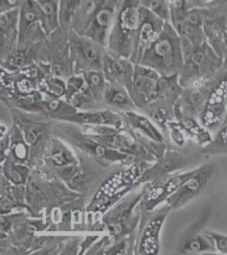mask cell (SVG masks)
Wrapping results in <instances>:
<instances>
[{"mask_svg": "<svg viewBox=\"0 0 227 255\" xmlns=\"http://www.w3.org/2000/svg\"><path fill=\"white\" fill-rule=\"evenodd\" d=\"M184 64L178 74L183 89L196 87L215 78L223 69L224 59L208 42L193 47L189 41L181 38Z\"/></svg>", "mask_w": 227, "mask_h": 255, "instance_id": "1", "label": "cell"}, {"mask_svg": "<svg viewBox=\"0 0 227 255\" xmlns=\"http://www.w3.org/2000/svg\"><path fill=\"white\" fill-rule=\"evenodd\" d=\"M151 67L161 76L178 75L184 64L181 39L170 22L141 55L139 63Z\"/></svg>", "mask_w": 227, "mask_h": 255, "instance_id": "2", "label": "cell"}, {"mask_svg": "<svg viewBox=\"0 0 227 255\" xmlns=\"http://www.w3.org/2000/svg\"><path fill=\"white\" fill-rule=\"evenodd\" d=\"M141 6L140 0H123L106 45L107 52L111 55L132 59L141 18Z\"/></svg>", "mask_w": 227, "mask_h": 255, "instance_id": "3", "label": "cell"}, {"mask_svg": "<svg viewBox=\"0 0 227 255\" xmlns=\"http://www.w3.org/2000/svg\"><path fill=\"white\" fill-rule=\"evenodd\" d=\"M68 49L74 74L91 70L103 71L107 49L89 37L69 30Z\"/></svg>", "mask_w": 227, "mask_h": 255, "instance_id": "4", "label": "cell"}, {"mask_svg": "<svg viewBox=\"0 0 227 255\" xmlns=\"http://www.w3.org/2000/svg\"><path fill=\"white\" fill-rule=\"evenodd\" d=\"M199 118L211 133H217L227 123V70L222 69L212 79L209 96Z\"/></svg>", "mask_w": 227, "mask_h": 255, "instance_id": "5", "label": "cell"}, {"mask_svg": "<svg viewBox=\"0 0 227 255\" xmlns=\"http://www.w3.org/2000/svg\"><path fill=\"white\" fill-rule=\"evenodd\" d=\"M17 49H29L48 39L45 17L35 0H26L18 9Z\"/></svg>", "mask_w": 227, "mask_h": 255, "instance_id": "6", "label": "cell"}, {"mask_svg": "<svg viewBox=\"0 0 227 255\" xmlns=\"http://www.w3.org/2000/svg\"><path fill=\"white\" fill-rule=\"evenodd\" d=\"M212 216V208L207 207L197 217L179 238L178 255H192L217 254L214 238L204 230Z\"/></svg>", "mask_w": 227, "mask_h": 255, "instance_id": "7", "label": "cell"}, {"mask_svg": "<svg viewBox=\"0 0 227 255\" xmlns=\"http://www.w3.org/2000/svg\"><path fill=\"white\" fill-rule=\"evenodd\" d=\"M216 165L206 163L197 168L190 177L167 200L172 209H179L198 198L207 190L215 179Z\"/></svg>", "mask_w": 227, "mask_h": 255, "instance_id": "8", "label": "cell"}, {"mask_svg": "<svg viewBox=\"0 0 227 255\" xmlns=\"http://www.w3.org/2000/svg\"><path fill=\"white\" fill-rule=\"evenodd\" d=\"M123 0H100L85 29L80 33L106 47L111 28Z\"/></svg>", "mask_w": 227, "mask_h": 255, "instance_id": "9", "label": "cell"}, {"mask_svg": "<svg viewBox=\"0 0 227 255\" xmlns=\"http://www.w3.org/2000/svg\"><path fill=\"white\" fill-rule=\"evenodd\" d=\"M67 137L70 142L82 151L89 154L90 156L105 159L111 162H122V163H132L134 160V155H129L126 153L117 151L116 149L105 146L98 141L93 139L88 134H80L75 130H68Z\"/></svg>", "mask_w": 227, "mask_h": 255, "instance_id": "10", "label": "cell"}, {"mask_svg": "<svg viewBox=\"0 0 227 255\" xmlns=\"http://www.w3.org/2000/svg\"><path fill=\"white\" fill-rule=\"evenodd\" d=\"M166 23L165 20L155 16L151 11H149L147 8L141 6V18L136 36L134 53L131 59L132 62L135 64L139 63L141 55H143L151 43L159 36Z\"/></svg>", "mask_w": 227, "mask_h": 255, "instance_id": "11", "label": "cell"}, {"mask_svg": "<svg viewBox=\"0 0 227 255\" xmlns=\"http://www.w3.org/2000/svg\"><path fill=\"white\" fill-rule=\"evenodd\" d=\"M103 72L107 82L127 89L132 97L135 72L134 62L126 57L111 55L107 52L104 62Z\"/></svg>", "mask_w": 227, "mask_h": 255, "instance_id": "12", "label": "cell"}, {"mask_svg": "<svg viewBox=\"0 0 227 255\" xmlns=\"http://www.w3.org/2000/svg\"><path fill=\"white\" fill-rule=\"evenodd\" d=\"M160 75L151 67L135 64L132 98L136 105H147L154 102V94Z\"/></svg>", "mask_w": 227, "mask_h": 255, "instance_id": "13", "label": "cell"}, {"mask_svg": "<svg viewBox=\"0 0 227 255\" xmlns=\"http://www.w3.org/2000/svg\"><path fill=\"white\" fill-rule=\"evenodd\" d=\"M172 207L168 204L148 220L141 233L140 252L143 255H157L160 251V233Z\"/></svg>", "mask_w": 227, "mask_h": 255, "instance_id": "14", "label": "cell"}, {"mask_svg": "<svg viewBox=\"0 0 227 255\" xmlns=\"http://www.w3.org/2000/svg\"><path fill=\"white\" fill-rule=\"evenodd\" d=\"M204 9L203 7L190 8L183 20L175 28L179 36L184 38L193 47L202 45L207 42L204 31Z\"/></svg>", "mask_w": 227, "mask_h": 255, "instance_id": "15", "label": "cell"}, {"mask_svg": "<svg viewBox=\"0 0 227 255\" xmlns=\"http://www.w3.org/2000/svg\"><path fill=\"white\" fill-rule=\"evenodd\" d=\"M188 158L176 150H167L156 164L147 169L141 176V182H153L169 176L188 166Z\"/></svg>", "mask_w": 227, "mask_h": 255, "instance_id": "16", "label": "cell"}, {"mask_svg": "<svg viewBox=\"0 0 227 255\" xmlns=\"http://www.w3.org/2000/svg\"><path fill=\"white\" fill-rule=\"evenodd\" d=\"M19 9V8H18ZM18 9L0 12V49L4 60L18 48Z\"/></svg>", "mask_w": 227, "mask_h": 255, "instance_id": "17", "label": "cell"}, {"mask_svg": "<svg viewBox=\"0 0 227 255\" xmlns=\"http://www.w3.org/2000/svg\"><path fill=\"white\" fill-rule=\"evenodd\" d=\"M61 120L84 126H107L119 129L122 121L119 116L110 110L98 112H80L63 116Z\"/></svg>", "mask_w": 227, "mask_h": 255, "instance_id": "18", "label": "cell"}, {"mask_svg": "<svg viewBox=\"0 0 227 255\" xmlns=\"http://www.w3.org/2000/svg\"><path fill=\"white\" fill-rule=\"evenodd\" d=\"M92 138L99 143L108 146L117 151L129 154V155H137L141 151V148L137 146L135 142L127 135L119 133L118 129L109 133V134H101V135H89Z\"/></svg>", "mask_w": 227, "mask_h": 255, "instance_id": "19", "label": "cell"}, {"mask_svg": "<svg viewBox=\"0 0 227 255\" xmlns=\"http://www.w3.org/2000/svg\"><path fill=\"white\" fill-rule=\"evenodd\" d=\"M104 102L105 104L125 109H130L136 106L133 98L127 89L109 82H107L105 88Z\"/></svg>", "mask_w": 227, "mask_h": 255, "instance_id": "20", "label": "cell"}, {"mask_svg": "<svg viewBox=\"0 0 227 255\" xmlns=\"http://www.w3.org/2000/svg\"><path fill=\"white\" fill-rule=\"evenodd\" d=\"M125 117L127 121L133 127V128L140 130L141 132L145 134L150 139L158 143H164L165 137L162 133L158 130V128L154 126L152 122L145 116H141L135 112L128 111L125 113Z\"/></svg>", "mask_w": 227, "mask_h": 255, "instance_id": "21", "label": "cell"}, {"mask_svg": "<svg viewBox=\"0 0 227 255\" xmlns=\"http://www.w3.org/2000/svg\"><path fill=\"white\" fill-rule=\"evenodd\" d=\"M178 125L186 134L193 137L201 145L208 146L214 141L209 130L204 128L194 117H182L178 122Z\"/></svg>", "mask_w": 227, "mask_h": 255, "instance_id": "22", "label": "cell"}, {"mask_svg": "<svg viewBox=\"0 0 227 255\" xmlns=\"http://www.w3.org/2000/svg\"><path fill=\"white\" fill-rule=\"evenodd\" d=\"M45 17V28L48 36L60 28V0H35Z\"/></svg>", "mask_w": 227, "mask_h": 255, "instance_id": "23", "label": "cell"}, {"mask_svg": "<svg viewBox=\"0 0 227 255\" xmlns=\"http://www.w3.org/2000/svg\"><path fill=\"white\" fill-rule=\"evenodd\" d=\"M142 195H137L130 196L128 199L122 201L117 207L113 208L110 213L105 217L106 224L113 223H125L129 219L132 209L134 208L137 203L141 200Z\"/></svg>", "mask_w": 227, "mask_h": 255, "instance_id": "24", "label": "cell"}, {"mask_svg": "<svg viewBox=\"0 0 227 255\" xmlns=\"http://www.w3.org/2000/svg\"><path fill=\"white\" fill-rule=\"evenodd\" d=\"M38 90L50 97H65L67 91V80L46 74L39 82Z\"/></svg>", "mask_w": 227, "mask_h": 255, "instance_id": "25", "label": "cell"}, {"mask_svg": "<svg viewBox=\"0 0 227 255\" xmlns=\"http://www.w3.org/2000/svg\"><path fill=\"white\" fill-rule=\"evenodd\" d=\"M3 174L14 185H23L28 179L29 170L23 165L15 162L12 158L6 157L3 163Z\"/></svg>", "mask_w": 227, "mask_h": 255, "instance_id": "26", "label": "cell"}, {"mask_svg": "<svg viewBox=\"0 0 227 255\" xmlns=\"http://www.w3.org/2000/svg\"><path fill=\"white\" fill-rule=\"evenodd\" d=\"M51 161L59 168H68L77 163L73 153L58 141L53 142V146L50 151Z\"/></svg>", "mask_w": 227, "mask_h": 255, "instance_id": "27", "label": "cell"}, {"mask_svg": "<svg viewBox=\"0 0 227 255\" xmlns=\"http://www.w3.org/2000/svg\"><path fill=\"white\" fill-rule=\"evenodd\" d=\"M86 81L89 89L92 93L98 98L99 100L104 101V93L107 84V80L105 79V74L100 70H91L81 73Z\"/></svg>", "mask_w": 227, "mask_h": 255, "instance_id": "28", "label": "cell"}, {"mask_svg": "<svg viewBox=\"0 0 227 255\" xmlns=\"http://www.w3.org/2000/svg\"><path fill=\"white\" fill-rule=\"evenodd\" d=\"M82 0H60L59 22L60 27L70 30L74 15L79 8Z\"/></svg>", "mask_w": 227, "mask_h": 255, "instance_id": "29", "label": "cell"}, {"mask_svg": "<svg viewBox=\"0 0 227 255\" xmlns=\"http://www.w3.org/2000/svg\"><path fill=\"white\" fill-rule=\"evenodd\" d=\"M204 154H227V123L216 133L214 141L205 146Z\"/></svg>", "mask_w": 227, "mask_h": 255, "instance_id": "30", "label": "cell"}, {"mask_svg": "<svg viewBox=\"0 0 227 255\" xmlns=\"http://www.w3.org/2000/svg\"><path fill=\"white\" fill-rule=\"evenodd\" d=\"M170 11V23L176 28L184 18L190 9L187 0H166Z\"/></svg>", "mask_w": 227, "mask_h": 255, "instance_id": "31", "label": "cell"}, {"mask_svg": "<svg viewBox=\"0 0 227 255\" xmlns=\"http://www.w3.org/2000/svg\"><path fill=\"white\" fill-rule=\"evenodd\" d=\"M140 2L141 6L155 16L166 22H170V11L166 0H140Z\"/></svg>", "mask_w": 227, "mask_h": 255, "instance_id": "32", "label": "cell"}, {"mask_svg": "<svg viewBox=\"0 0 227 255\" xmlns=\"http://www.w3.org/2000/svg\"><path fill=\"white\" fill-rule=\"evenodd\" d=\"M11 142V153L13 157L18 161H23L28 157V146L24 139L23 134L21 135L18 128L16 129V134L10 137Z\"/></svg>", "mask_w": 227, "mask_h": 255, "instance_id": "33", "label": "cell"}, {"mask_svg": "<svg viewBox=\"0 0 227 255\" xmlns=\"http://www.w3.org/2000/svg\"><path fill=\"white\" fill-rule=\"evenodd\" d=\"M43 129L35 124H27L23 127L22 133L24 136L25 141L28 145H34L40 140L43 135Z\"/></svg>", "mask_w": 227, "mask_h": 255, "instance_id": "34", "label": "cell"}, {"mask_svg": "<svg viewBox=\"0 0 227 255\" xmlns=\"http://www.w3.org/2000/svg\"><path fill=\"white\" fill-rule=\"evenodd\" d=\"M17 206H19L17 200L13 197L11 194H8L6 190L3 189L1 195V214L6 215Z\"/></svg>", "mask_w": 227, "mask_h": 255, "instance_id": "35", "label": "cell"}, {"mask_svg": "<svg viewBox=\"0 0 227 255\" xmlns=\"http://www.w3.org/2000/svg\"><path fill=\"white\" fill-rule=\"evenodd\" d=\"M210 235L214 238L217 254L227 255V235L215 231H208Z\"/></svg>", "mask_w": 227, "mask_h": 255, "instance_id": "36", "label": "cell"}, {"mask_svg": "<svg viewBox=\"0 0 227 255\" xmlns=\"http://www.w3.org/2000/svg\"><path fill=\"white\" fill-rule=\"evenodd\" d=\"M168 127L170 128V133H171L170 135L173 142L179 146L185 145L186 141H185L184 130L180 128V126L178 124L170 123Z\"/></svg>", "mask_w": 227, "mask_h": 255, "instance_id": "37", "label": "cell"}, {"mask_svg": "<svg viewBox=\"0 0 227 255\" xmlns=\"http://www.w3.org/2000/svg\"><path fill=\"white\" fill-rule=\"evenodd\" d=\"M153 117L159 124H166L167 122L170 121L171 118L170 110L168 109L167 106H157L154 109Z\"/></svg>", "mask_w": 227, "mask_h": 255, "instance_id": "38", "label": "cell"}, {"mask_svg": "<svg viewBox=\"0 0 227 255\" xmlns=\"http://www.w3.org/2000/svg\"><path fill=\"white\" fill-rule=\"evenodd\" d=\"M26 0H1L0 12H5L13 9H18L24 4Z\"/></svg>", "mask_w": 227, "mask_h": 255, "instance_id": "39", "label": "cell"}, {"mask_svg": "<svg viewBox=\"0 0 227 255\" xmlns=\"http://www.w3.org/2000/svg\"><path fill=\"white\" fill-rule=\"evenodd\" d=\"M10 137L8 134H3L1 137V161L4 162L6 159V152L10 144Z\"/></svg>", "mask_w": 227, "mask_h": 255, "instance_id": "40", "label": "cell"}, {"mask_svg": "<svg viewBox=\"0 0 227 255\" xmlns=\"http://www.w3.org/2000/svg\"><path fill=\"white\" fill-rule=\"evenodd\" d=\"M190 8L192 7H204L211 3L213 0H187Z\"/></svg>", "mask_w": 227, "mask_h": 255, "instance_id": "41", "label": "cell"}, {"mask_svg": "<svg viewBox=\"0 0 227 255\" xmlns=\"http://www.w3.org/2000/svg\"><path fill=\"white\" fill-rule=\"evenodd\" d=\"M10 227V223H9V220L8 218H6V215H2L1 217V231L2 232H6L8 231Z\"/></svg>", "mask_w": 227, "mask_h": 255, "instance_id": "42", "label": "cell"}]
</instances>
